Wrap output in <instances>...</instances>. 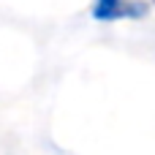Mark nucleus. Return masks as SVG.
Masks as SVG:
<instances>
[{
  "mask_svg": "<svg viewBox=\"0 0 155 155\" xmlns=\"http://www.w3.org/2000/svg\"><path fill=\"white\" fill-rule=\"evenodd\" d=\"M144 5H131L125 0H98L93 8L95 19H117V16H142Z\"/></svg>",
  "mask_w": 155,
  "mask_h": 155,
  "instance_id": "1",
  "label": "nucleus"
}]
</instances>
